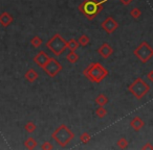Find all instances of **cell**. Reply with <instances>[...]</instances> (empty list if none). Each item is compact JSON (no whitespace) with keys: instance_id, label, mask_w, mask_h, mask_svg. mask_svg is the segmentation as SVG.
<instances>
[{"instance_id":"cell-23","label":"cell","mask_w":153,"mask_h":150,"mask_svg":"<svg viewBox=\"0 0 153 150\" xmlns=\"http://www.w3.org/2000/svg\"><path fill=\"white\" fill-rule=\"evenodd\" d=\"M142 15V11H140L138 7H134L130 11V16H131L133 19H138Z\"/></svg>"},{"instance_id":"cell-7","label":"cell","mask_w":153,"mask_h":150,"mask_svg":"<svg viewBox=\"0 0 153 150\" xmlns=\"http://www.w3.org/2000/svg\"><path fill=\"white\" fill-rule=\"evenodd\" d=\"M42 69L44 70L45 73H46L49 77H55L62 71L63 66H62L57 59H49V61H47L46 65H45Z\"/></svg>"},{"instance_id":"cell-10","label":"cell","mask_w":153,"mask_h":150,"mask_svg":"<svg viewBox=\"0 0 153 150\" xmlns=\"http://www.w3.org/2000/svg\"><path fill=\"white\" fill-rule=\"evenodd\" d=\"M49 59H51V57H49L44 51H40V52L34 57V63L37 64L40 68H43L46 65L47 61H49Z\"/></svg>"},{"instance_id":"cell-4","label":"cell","mask_w":153,"mask_h":150,"mask_svg":"<svg viewBox=\"0 0 153 150\" xmlns=\"http://www.w3.org/2000/svg\"><path fill=\"white\" fill-rule=\"evenodd\" d=\"M128 91H129L137 100H140L149 93V91H150V86H149L142 77H137V78L128 87Z\"/></svg>"},{"instance_id":"cell-2","label":"cell","mask_w":153,"mask_h":150,"mask_svg":"<svg viewBox=\"0 0 153 150\" xmlns=\"http://www.w3.org/2000/svg\"><path fill=\"white\" fill-rule=\"evenodd\" d=\"M83 75L91 83H100L108 76V71L102 64L91 63L87 68L83 70Z\"/></svg>"},{"instance_id":"cell-6","label":"cell","mask_w":153,"mask_h":150,"mask_svg":"<svg viewBox=\"0 0 153 150\" xmlns=\"http://www.w3.org/2000/svg\"><path fill=\"white\" fill-rule=\"evenodd\" d=\"M133 54L142 61L143 64H146L150 61V59L153 56V48L146 42H142L133 51Z\"/></svg>"},{"instance_id":"cell-1","label":"cell","mask_w":153,"mask_h":150,"mask_svg":"<svg viewBox=\"0 0 153 150\" xmlns=\"http://www.w3.org/2000/svg\"><path fill=\"white\" fill-rule=\"evenodd\" d=\"M108 0H84L83 2L79 5V11L81 14L85 16V18L89 21H92L97 16L104 10V4Z\"/></svg>"},{"instance_id":"cell-12","label":"cell","mask_w":153,"mask_h":150,"mask_svg":"<svg viewBox=\"0 0 153 150\" xmlns=\"http://www.w3.org/2000/svg\"><path fill=\"white\" fill-rule=\"evenodd\" d=\"M130 126H131V128L133 129L134 131H140V129L145 126V122L142 120L140 117L136 116L130 121Z\"/></svg>"},{"instance_id":"cell-15","label":"cell","mask_w":153,"mask_h":150,"mask_svg":"<svg viewBox=\"0 0 153 150\" xmlns=\"http://www.w3.org/2000/svg\"><path fill=\"white\" fill-rule=\"evenodd\" d=\"M79 59H80V56L76 54L74 51H70V52L66 55V59H67L70 64H76V61H79Z\"/></svg>"},{"instance_id":"cell-28","label":"cell","mask_w":153,"mask_h":150,"mask_svg":"<svg viewBox=\"0 0 153 150\" xmlns=\"http://www.w3.org/2000/svg\"><path fill=\"white\" fill-rule=\"evenodd\" d=\"M119 1H121L124 5H129L133 0H119Z\"/></svg>"},{"instance_id":"cell-11","label":"cell","mask_w":153,"mask_h":150,"mask_svg":"<svg viewBox=\"0 0 153 150\" xmlns=\"http://www.w3.org/2000/svg\"><path fill=\"white\" fill-rule=\"evenodd\" d=\"M14 21L13 16L11 15L7 12H3L1 15H0V25L3 26V27H7L9 25H11Z\"/></svg>"},{"instance_id":"cell-13","label":"cell","mask_w":153,"mask_h":150,"mask_svg":"<svg viewBox=\"0 0 153 150\" xmlns=\"http://www.w3.org/2000/svg\"><path fill=\"white\" fill-rule=\"evenodd\" d=\"M24 77H25V79L28 83H33L39 78V74H38V72L35 71L34 69H28L27 71H26V73L24 74Z\"/></svg>"},{"instance_id":"cell-5","label":"cell","mask_w":153,"mask_h":150,"mask_svg":"<svg viewBox=\"0 0 153 150\" xmlns=\"http://www.w3.org/2000/svg\"><path fill=\"white\" fill-rule=\"evenodd\" d=\"M46 47L53 53L55 55L59 56L63 53V51L67 48V42L64 40V38L59 34H56L48 42L46 43Z\"/></svg>"},{"instance_id":"cell-19","label":"cell","mask_w":153,"mask_h":150,"mask_svg":"<svg viewBox=\"0 0 153 150\" xmlns=\"http://www.w3.org/2000/svg\"><path fill=\"white\" fill-rule=\"evenodd\" d=\"M42 40H41V38L39 36H35L34 38L32 39V41H30V44H32L33 47H35V48H39V47L42 45Z\"/></svg>"},{"instance_id":"cell-3","label":"cell","mask_w":153,"mask_h":150,"mask_svg":"<svg viewBox=\"0 0 153 150\" xmlns=\"http://www.w3.org/2000/svg\"><path fill=\"white\" fill-rule=\"evenodd\" d=\"M51 137L60 147H66L74 140V133L65 124H61L53 131Z\"/></svg>"},{"instance_id":"cell-16","label":"cell","mask_w":153,"mask_h":150,"mask_svg":"<svg viewBox=\"0 0 153 150\" xmlns=\"http://www.w3.org/2000/svg\"><path fill=\"white\" fill-rule=\"evenodd\" d=\"M96 103L100 106H105L108 103V98H107L104 94H100V95L96 98Z\"/></svg>"},{"instance_id":"cell-25","label":"cell","mask_w":153,"mask_h":150,"mask_svg":"<svg viewBox=\"0 0 153 150\" xmlns=\"http://www.w3.org/2000/svg\"><path fill=\"white\" fill-rule=\"evenodd\" d=\"M53 148V144L49 143V142H44V143L41 145V149L43 150H51Z\"/></svg>"},{"instance_id":"cell-21","label":"cell","mask_w":153,"mask_h":150,"mask_svg":"<svg viewBox=\"0 0 153 150\" xmlns=\"http://www.w3.org/2000/svg\"><path fill=\"white\" fill-rule=\"evenodd\" d=\"M128 144H129V142H128V140L125 139V138H121V139L117 142V146L119 148H121V149H125V148H127Z\"/></svg>"},{"instance_id":"cell-18","label":"cell","mask_w":153,"mask_h":150,"mask_svg":"<svg viewBox=\"0 0 153 150\" xmlns=\"http://www.w3.org/2000/svg\"><path fill=\"white\" fill-rule=\"evenodd\" d=\"M78 42H79L80 46H87L88 44H89L90 42V39L88 36H86V34H82V36H80V38L78 39Z\"/></svg>"},{"instance_id":"cell-26","label":"cell","mask_w":153,"mask_h":150,"mask_svg":"<svg viewBox=\"0 0 153 150\" xmlns=\"http://www.w3.org/2000/svg\"><path fill=\"white\" fill-rule=\"evenodd\" d=\"M142 149L143 150H153V145H151L150 143H146L142 147Z\"/></svg>"},{"instance_id":"cell-20","label":"cell","mask_w":153,"mask_h":150,"mask_svg":"<svg viewBox=\"0 0 153 150\" xmlns=\"http://www.w3.org/2000/svg\"><path fill=\"white\" fill-rule=\"evenodd\" d=\"M96 115H97V117H99V118H101V119L105 118V117L107 116V110L104 106H100L99 108H97Z\"/></svg>"},{"instance_id":"cell-9","label":"cell","mask_w":153,"mask_h":150,"mask_svg":"<svg viewBox=\"0 0 153 150\" xmlns=\"http://www.w3.org/2000/svg\"><path fill=\"white\" fill-rule=\"evenodd\" d=\"M113 48L108 44V43H104L102 44V46L98 49V53L103 57V59H107L108 57H110L113 54Z\"/></svg>"},{"instance_id":"cell-14","label":"cell","mask_w":153,"mask_h":150,"mask_svg":"<svg viewBox=\"0 0 153 150\" xmlns=\"http://www.w3.org/2000/svg\"><path fill=\"white\" fill-rule=\"evenodd\" d=\"M24 146H25V148H27V149L33 150L38 146V143H37V141L34 139V138L30 137V138H28L25 142H24Z\"/></svg>"},{"instance_id":"cell-8","label":"cell","mask_w":153,"mask_h":150,"mask_svg":"<svg viewBox=\"0 0 153 150\" xmlns=\"http://www.w3.org/2000/svg\"><path fill=\"white\" fill-rule=\"evenodd\" d=\"M102 28L107 32L108 34H111L115 31L117 27H119V23L114 20V18L112 17H108L104 20V21L101 23Z\"/></svg>"},{"instance_id":"cell-17","label":"cell","mask_w":153,"mask_h":150,"mask_svg":"<svg viewBox=\"0 0 153 150\" xmlns=\"http://www.w3.org/2000/svg\"><path fill=\"white\" fill-rule=\"evenodd\" d=\"M79 47H80L79 42L76 40H74V39H70L67 42V48L69 49L70 51H76Z\"/></svg>"},{"instance_id":"cell-27","label":"cell","mask_w":153,"mask_h":150,"mask_svg":"<svg viewBox=\"0 0 153 150\" xmlns=\"http://www.w3.org/2000/svg\"><path fill=\"white\" fill-rule=\"evenodd\" d=\"M147 78H148V80H150L151 83H153V70H151V71L147 74Z\"/></svg>"},{"instance_id":"cell-24","label":"cell","mask_w":153,"mask_h":150,"mask_svg":"<svg viewBox=\"0 0 153 150\" xmlns=\"http://www.w3.org/2000/svg\"><path fill=\"white\" fill-rule=\"evenodd\" d=\"M24 128H25V130L27 131V132L33 133L35 130H36L37 126H36V124H35L34 122H27L25 125H24Z\"/></svg>"},{"instance_id":"cell-22","label":"cell","mask_w":153,"mask_h":150,"mask_svg":"<svg viewBox=\"0 0 153 150\" xmlns=\"http://www.w3.org/2000/svg\"><path fill=\"white\" fill-rule=\"evenodd\" d=\"M90 140H91V135H90V133H88V132H83L81 135H80V141H81V143H83V144L89 143Z\"/></svg>"}]
</instances>
